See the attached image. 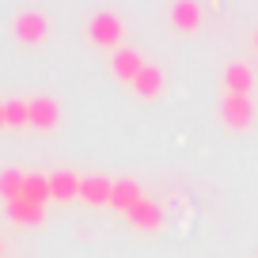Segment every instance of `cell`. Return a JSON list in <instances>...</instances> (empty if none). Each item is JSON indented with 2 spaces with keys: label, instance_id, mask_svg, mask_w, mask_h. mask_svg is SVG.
I'll return each mask as SVG.
<instances>
[{
  "label": "cell",
  "instance_id": "obj_1",
  "mask_svg": "<svg viewBox=\"0 0 258 258\" xmlns=\"http://www.w3.org/2000/svg\"><path fill=\"white\" fill-rule=\"evenodd\" d=\"M220 121H224L232 133H243V129H250L254 125V118H258V106H254V99L250 95H232V91H224L220 95Z\"/></svg>",
  "mask_w": 258,
  "mask_h": 258
},
{
  "label": "cell",
  "instance_id": "obj_2",
  "mask_svg": "<svg viewBox=\"0 0 258 258\" xmlns=\"http://www.w3.org/2000/svg\"><path fill=\"white\" fill-rule=\"evenodd\" d=\"M121 34H125V23H121L114 12H95V16L88 19V38H91V46H118L121 42Z\"/></svg>",
  "mask_w": 258,
  "mask_h": 258
},
{
  "label": "cell",
  "instance_id": "obj_3",
  "mask_svg": "<svg viewBox=\"0 0 258 258\" xmlns=\"http://www.w3.org/2000/svg\"><path fill=\"white\" fill-rule=\"evenodd\" d=\"M12 34H16L23 46H42L49 38V19L42 12H23V16L12 23Z\"/></svg>",
  "mask_w": 258,
  "mask_h": 258
},
{
  "label": "cell",
  "instance_id": "obj_4",
  "mask_svg": "<svg viewBox=\"0 0 258 258\" xmlns=\"http://www.w3.org/2000/svg\"><path fill=\"white\" fill-rule=\"evenodd\" d=\"M31 106V129H42V133H53L57 121H61V106H57L53 95H34L27 99Z\"/></svg>",
  "mask_w": 258,
  "mask_h": 258
},
{
  "label": "cell",
  "instance_id": "obj_5",
  "mask_svg": "<svg viewBox=\"0 0 258 258\" xmlns=\"http://www.w3.org/2000/svg\"><path fill=\"white\" fill-rule=\"evenodd\" d=\"M220 80H224V91H232V95H250L254 91V69L243 61H232V64H224Z\"/></svg>",
  "mask_w": 258,
  "mask_h": 258
},
{
  "label": "cell",
  "instance_id": "obj_6",
  "mask_svg": "<svg viewBox=\"0 0 258 258\" xmlns=\"http://www.w3.org/2000/svg\"><path fill=\"white\" fill-rule=\"evenodd\" d=\"M171 27H175V31H198V27H202V4H198V0H175V4H171Z\"/></svg>",
  "mask_w": 258,
  "mask_h": 258
},
{
  "label": "cell",
  "instance_id": "obj_7",
  "mask_svg": "<svg viewBox=\"0 0 258 258\" xmlns=\"http://www.w3.org/2000/svg\"><path fill=\"white\" fill-rule=\"evenodd\" d=\"M4 217H8L12 224L34 228V224H42L46 209H42V205H31V202H23V198H12V202H4Z\"/></svg>",
  "mask_w": 258,
  "mask_h": 258
},
{
  "label": "cell",
  "instance_id": "obj_8",
  "mask_svg": "<svg viewBox=\"0 0 258 258\" xmlns=\"http://www.w3.org/2000/svg\"><path fill=\"white\" fill-rule=\"evenodd\" d=\"M129 88L137 91L141 99H156V95H163V69L160 64H145L137 73V80L129 84Z\"/></svg>",
  "mask_w": 258,
  "mask_h": 258
},
{
  "label": "cell",
  "instance_id": "obj_9",
  "mask_svg": "<svg viewBox=\"0 0 258 258\" xmlns=\"http://www.w3.org/2000/svg\"><path fill=\"white\" fill-rule=\"evenodd\" d=\"M80 198L88 205H110L114 182L110 178H99V175H88V178H80Z\"/></svg>",
  "mask_w": 258,
  "mask_h": 258
},
{
  "label": "cell",
  "instance_id": "obj_10",
  "mask_svg": "<svg viewBox=\"0 0 258 258\" xmlns=\"http://www.w3.org/2000/svg\"><path fill=\"white\" fill-rule=\"evenodd\" d=\"M125 217H129V224H133V228H145V232H152V228L163 224V205H156V202H148V198H145V202H137L133 209L125 213Z\"/></svg>",
  "mask_w": 258,
  "mask_h": 258
},
{
  "label": "cell",
  "instance_id": "obj_11",
  "mask_svg": "<svg viewBox=\"0 0 258 258\" xmlns=\"http://www.w3.org/2000/svg\"><path fill=\"white\" fill-rule=\"evenodd\" d=\"M145 64H148V61L137 53V49H118V53H114V76H118L121 84H133Z\"/></svg>",
  "mask_w": 258,
  "mask_h": 258
},
{
  "label": "cell",
  "instance_id": "obj_12",
  "mask_svg": "<svg viewBox=\"0 0 258 258\" xmlns=\"http://www.w3.org/2000/svg\"><path fill=\"white\" fill-rule=\"evenodd\" d=\"M137 202H145V190H141V182H133V178H118V182H114L110 205H114V209H121V213H129Z\"/></svg>",
  "mask_w": 258,
  "mask_h": 258
},
{
  "label": "cell",
  "instance_id": "obj_13",
  "mask_svg": "<svg viewBox=\"0 0 258 258\" xmlns=\"http://www.w3.org/2000/svg\"><path fill=\"white\" fill-rule=\"evenodd\" d=\"M49 194H53L57 202L80 198V175H73V171H53V175H49Z\"/></svg>",
  "mask_w": 258,
  "mask_h": 258
},
{
  "label": "cell",
  "instance_id": "obj_14",
  "mask_svg": "<svg viewBox=\"0 0 258 258\" xmlns=\"http://www.w3.org/2000/svg\"><path fill=\"white\" fill-rule=\"evenodd\" d=\"M23 202H31V205H42L46 209V202L53 198L49 194V175H27V182H23V194H19Z\"/></svg>",
  "mask_w": 258,
  "mask_h": 258
},
{
  "label": "cell",
  "instance_id": "obj_15",
  "mask_svg": "<svg viewBox=\"0 0 258 258\" xmlns=\"http://www.w3.org/2000/svg\"><path fill=\"white\" fill-rule=\"evenodd\" d=\"M4 125L8 129H31V106H27L23 99L4 103Z\"/></svg>",
  "mask_w": 258,
  "mask_h": 258
},
{
  "label": "cell",
  "instance_id": "obj_16",
  "mask_svg": "<svg viewBox=\"0 0 258 258\" xmlns=\"http://www.w3.org/2000/svg\"><path fill=\"white\" fill-rule=\"evenodd\" d=\"M23 182H27V171H19V167L0 171V198H4V202L19 198V194H23Z\"/></svg>",
  "mask_w": 258,
  "mask_h": 258
},
{
  "label": "cell",
  "instance_id": "obj_17",
  "mask_svg": "<svg viewBox=\"0 0 258 258\" xmlns=\"http://www.w3.org/2000/svg\"><path fill=\"white\" fill-rule=\"evenodd\" d=\"M0 129H8V125H4V103H0Z\"/></svg>",
  "mask_w": 258,
  "mask_h": 258
},
{
  "label": "cell",
  "instance_id": "obj_18",
  "mask_svg": "<svg viewBox=\"0 0 258 258\" xmlns=\"http://www.w3.org/2000/svg\"><path fill=\"white\" fill-rule=\"evenodd\" d=\"M254 49H258V31H254Z\"/></svg>",
  "mask_w": 258,
  "mask_h": 258
},
{
  "label": "cell",
  "instance_id": "obj_19",
  "mask_svg": "<svg viewBox=\"0 0 258 258\" xmlns=\"http://www.w3.org/2000/svg\"><path fill=\"white\" fill-rule=\"evenodd\" d=\"M0 254H4V239H0Z\"/></svg>",
  "mask_w": 258,
  "mask_h": 258
}]
</instances>
